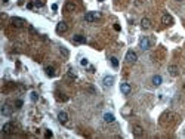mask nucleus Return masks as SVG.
Instances as JSON below:
<instances>
[{
    "instance_id": "6e6552de",
    "label": "nucleus",
    "mask_w": 185,
    "mask_h": 139,
    "mask_svg": "<svg viewBox=\"0 0 185 139\" xmlns=\"http://www.w3.org/2000/svg\"><path fill=\"white\" fill-rule=\"evenodd\" d=\"M58 120H59V123L67 124V121H68V114H67L65 111H59V114H58Z\"/></svg>"
},
{
    "instance_id": "9d476101",
    "label": "nucleus",
    "mask_w": 185,
    "mask_h": 139,
    "mask_svg": "<svg viewBox=\"0 0 185 139\" xmlns=\"http://www.w3.org/2000/svg\"><path fill=\"white\" fill-rule=\"evenodd\" d=\"M2 132L6 133V135L12 133V132H13V124H12V123H5L3 127H2Z\"/></svg>"
},
{
    "instance_id": "a211bd4d",
    "label": "nucleus",
    "mask_w": 185,
    "mask_h": 139,
    "mask_svg": "<svg viewBox=\"0 0 185 139\" xmlns=\"http://www.w3.org/2000/svg\"><path fill=\"white\" fill-rule=\"evenodd\" d=\"M45 71H46V74H48L49 77H54V76H55V68H54V67H46Z\"/></svg>"
},
{
    "instance_id": "4be33fe9",
    "label": "nucleus",
    "mask_w": 185,
    "mask_h": 139,
    "mask_svg": "<svg viewBox=\"0 0 185 139\" xmlns=\"http://www.w3.org/2000/svg\"><path fill=\"white\" fill-rule=\"evenodd\" d=\"M80 65H83V67H87V65H89V61H87L86 58L80 59Z\"/></svg>"
},
{
    "instance_id": "423d86ee",
    "label": "nucleus",
    "mask_w": 185,
    "mask_h": 139,
    "mask_svg": "<svg viewBox=\"0 0 185 139\" xmlns=\"http://www.w3.org/2000/svg\"><path fill=\"white\" fill-rule=\"evenodd\" d=\"M55 30H56V33H59V34H61V33H65V31L68 30V25H67V22L61 21L59 24H56V28H55Z\"/></svg>"
},
{
    "instance_id": "a878e982",
    "label": "nucleus",
    "mask_w": 185,
    "mask_h": 139,
    "mask_svg": "<svg viewBox=\"0 0 185 139\" xmlns=\"http://www.w3.org/2000/svg\"><path fill=\"white\" fill-rule=\"evenodd\" d=\"M52 9L56 11V9H58V5H55V3H54V5H52Z\"/></svg>"
},
{
    "instance_id": "f8f14e48",
    "label": "nucleus",
    "mask_w": 185,
    "mask_h": 139,
    "mask_svg": "<svg viewBox=\"0 0 185 139\" xmlns=\"http://www.w3.org/2000/svg\"><path fill=\"white\" fill-rule=\"evenodd\" d=\"M113 83H114V77L113 76H105L104 77V86H105V88L113 86Z\"/></svg>"
},
{
    "instance_id": "9b49d317",
    "label": "nucleus",
    "mask_w": 185,
    "mask_h": 139,
    "mask_svg": "<svg viewBox=\"0 0 185 139\" xmlns=\"http://www.w3.org/2000/svg\"><path fill=\"white\" fill-rule=\"evenodd\" d=\"M172 22H173V18H172L169 13H164V15L162 16V24H164V25H172Z\"/></svg>"
},
{
    "instance_id": "6ab92c4d",
    "label": "nucleus",
    "mask_w": 185,
    "mask_h": 139,
    "mask_svg": "<svg viewBox=\"0 0 185 139\" xmlns=\"http://www.w3.org/2000/svg\"><path fill=\"white\" fill-rule=\"evenodd\" d=\"M110 61H111V65H113L114 68H117V67H119V59H117L116 56H113V58H110Z\"/></svg>"
},
{
    "instance_id": "4468645a",
    "label": "nucleus",
    "mask_w": 185,
    "mask_h": 139,
    "mask_svg": "<svg viewBox=\"0 0 185 139\" xmlns=\"http://www.w3.org/2000/svg\"><path fill=\"white\" fill-rule=\"evenodd\" d=\"M64 11L65 12H74L76 11V5L73 2H67L65 6H64Z\"/></svg>"
},
{
    "instance_id": "2eb2a0df",
    "label": "nucleus",
    "mask_w": 185,
    "mask_h": 139,
    "mask_svg": "<svg viewBox=\"0 0 185 139\" xmlns=\"http://www.w3.org/2000/svg\"><path fill=\"white\" fill-rule=\"evenodd\" d=\"M114 120H116V117H114L111 112H105L104 114V121L105 123H114Z\"/></svg>"
},
{
    "instance_id": "bb28decb",
    "label": "nucleus",
    "mask_w": 185,
    "mask_h": 139,
    "mask_svg": "<svg viewBox=\"0 0 185 139\" xmlns=\"http://www.w3.org/2000/svg\"><path fill=\"white\" fill-rule=\"evenodd\" d=\"M114 28H116L117 31H120V25H119V24H116V25H114Z\"/></svg>"
},
{
    "instance_id": "c756f323",
    "label": "nucleus",
    "mask_w": 185,
    "mask_h": 139,
    "mask_svg": "<svg viewBox=\"0 0 185 139\" xmlns=\"http://www.w3.org/2000/svg\"><path fill=\"white\" fill-rule=\"evenodd\" d=\"M176 2H184V0H176Z\"/></svg>"
},
{
    "instance_id": "7c9ffc66",
    "label": "nucleus",
    "mask_w": 185,
    "mask_h": 139,
    "mask_svg": "<svg viewBox=\"0 0 185 139\" xmlns=\"http://www.w3.org/2000/svg\"><path fill=\"white\" fill-rule=\"evenodd\" d=\"M99 2H102V0H99Z\"/></svg>"
},
{
    "instance_id": "f03ea898",
    "label": "nucleus",
    "mask_w": 185,
    "mask_h": 139,
    "mask_svg": "<svg viewBox=\"0 0 185 139\" xmlns=\"http://www.w3.org/2000/svg\"><path fill=\"white\" fill-rule=\"evenodd\" d=\"M11 24L15 25V27H18V28H21V27H25V25H27V21L22 19V18H18V16H12Z\"/></svg>"
},
{
    "instance_id": "aec40b11",
    "label": "nucleus",
    "mask_w": 185,
    "mask_h": 139,
    "mask_svg": "<svg viewBox=\"0 0 185 139\" xmlns=\"http://www.w3.org/2000/svg\"><path fill=\"white\" fill-rule=\"evenodd\" d=\"M2 114H3V116H9V114H11V111H9V108H7V105H5V107L2 108Z\"/></svg>"
},
{
    "instance_id": "412c9836",
    "label": "nucleus",
    "mask_w": 185,
    "mask_h": 139,
    "mask_svg": "<svg viewBox=\"0 0 185 139\" xmlns=\"http://www.w3.org/2000/svg\"><path fill=\"white\" fill-rule=\"evenodd\" d=\"M59 52L64 55V58H68V50H67L65 47H59Z\"/></svg>"
},
{
    "instance_id": "cd10ccee",
    "label": "nucleus",
    "mask_w": 185,
    "mask_h": 139,
    "mask_svg": "<svg viewBox=\"0 0 185 139\" xmlns=\"http://www.w3.org/2000/svg\"><path fill=\"white\" fill-rule=\"evenodd\" d=\"M89 71H90V73H95V68H93V67H92V65H90V67H89Z\"/></svg>"
},
{
    "instance_id": "39448f33",
    "label": "nucleus",
    "mask_w": 185,
    "mask_h": 139,
    "mask_svg": "<svg viewBox=\"0 0 185 139\" xmlns=\"http://www.w3.org/2000/svg\"><path fill=\"white\" fill-rule=\"evenodd\" d=\"M132 132H133V135H135L136 138H141V136L144 135V129L141 127L139 124H135L133 127H132Z\"/></svg>"
},
{
    "instance_id": "dca6fc26",
    "label": "nucleus",
    "mask_w": 185,
    "mask_h": 139,
    "mask_svg": "<svg viewBox=\"0 0 185 139\" xmlns=\"http://www.w3.org/2000/svg\"><path fill=\"white\" fill-rule=\"evenodd\" d=\"M73 40H74V43H86V37L82 36V34H76Z\"/></svg>"
},
{
    "instance_id": "7ed1b4c3",
    "label": "nucleus",
    "mask_w": 185,
    "mask_h": 139,
    "mask_svg": "<svg viewBox=\"0 0 185 139\" xmlns=\"http://www.w3.org/2000/svg\"><path fill=\"white\" fill-rule=\"evenodd\" d=\"M126 61H127L129 64H135L136 61H138L136 52H133V50H127V53H126Z\"/></svg>"
},
{
    "instance_id": "f257e3e1",
    "label": "nucleus",
    "mask_w": 185,
    "mask_h": 139,
    "mask_svg": "<svg viewBox=\"0 0 185 139\" xmlns=\"http://www.w3.org/2000/svg\"><path fill=\"white\" fill-rule=\"evenodd\" d=\"M98 18H101L99 12H86V15H84V21L86 22H95Z\"/></svg>"
},
{
    "instance_id": "5701e85b",
    "label": "nucleus",
    "mask_w": 185,
    "mask_h": 139,
    "mask_svg": "<svg viewBox=\"0 0 185 139\" xmlns=\"http://www.w3.org/2000/svg\"><path fill=\"white\" fill-rule=\"evenodd\" d=\"M37 99H39V96H37V93H36V92H33V93H31V101H33V102H36Z\"/></svg>"
},
{
    "instance_id": "0eeeda50",
    "label": "nucleus",
    "mask_w": 185,
    "mask_h": 139,
    "mask_svg": "<svg viewBox=\"0 0 185 139\" xmlns=\"http://www.w3.org/2000/svg\"><path fill=\"white\" fill-rule=\"evenodd\" d=\"M120 90H121L123 95H129V93L132 92V88H130L129 83H121V84H120Z\"/></svg>"
},
{
    "instance_id": "b1692460",
    "label": "nucleus",
    "mask_w": 185,
    "mask_h": 139,
    "mask_svg": "<svg viewBox=\"0 0 185 139\" xmlns=\"http://www.w3.org/2000/svg\"><path fill=\"white\" fill-rule=\"evenodd\" d=\"M52 136H54V135H52V132H50V130H48V132H46V138H52Z\"/></svg>"
},
{
    "instance_id": "393cba45",
    "label": "nucleus",
    "mask_w": 185,
    "mask_h": 139,
    "mask_svg": "<svg viewBox=\"0 0 185 139\" xmlns=\"http://www.w3.org/2000/svg\"><path fill=\"white\" fill-rule=\"evenodd\" d=\"M21 105H22V102L21 101H16V108H21Z\"/></svg>"
},
{
    "instance_id": "1a4fd4ad",
    "label": "nucleus",
    "mask_w": 185,
    "mask_h": 139,
    "mask_svg": "<svg viewBox=\"0 0 185 139\" xmlns=\"http://www.w3.org/2000/svg\"><path fill=\"white\" fill-rule=\"evenodd\" d=\"M167 71H169V74H170L172 77H178V76H179V68L176 67V65H169Z\"/></svg>"
},
{
    "instance_id": "20e7f679",
    "label": "nucleus",
    "mask_w": 185,
    "mask_h": 139,
    "mask_svg": "<svg viewBox=\"0 0 185 139\" xmlns=\"http://www.w3.org/2000/svg\"><path fill=\"white\" fill-rule=\"evenodd\" d=\"M139 47L142 50H148L149 49V39L148 37H141L139 40Z\"/></svg>"
},
{
    "instance_id": "ddd939ff",
    "label": "nucleus",
    "mask_w": 185,
    "mask_h": 139,
    "mask_svg": "<svg viewBox=\"0 0 185 139\" xmlns=\"http://www.w3.org/2000/svg\"><path fill=\"white\" fill-rule=\"evenodd\" d=\"M141 27H142L144 30H149L151 28V21H149L148 18H142L141 19Z\"/></svg>"
},
{
    "instance_id": "c85d7f7f",
    "label": "nucleus",
    "mask_w": 185,
    "mask_h": 139,
    "mask_svg": "<svg viewBox=\"0 0 185 139\" xmlns=\"http://www.w3.org/2000/svg\"><path fill=\"white\" fill-rule=\"evenodd\" d=\"M2 2H3V3H5V5H6V3H7V2H9V0H2Z\"/></svg>"
},
{
    "instance_id": "f3484780",
    "label": "nucleus",
    "mask_w": 185,
    "mask_h": 139,
    "mask_svg": "<svg viewBox=\"0 0 185 139\" xmlns=\"http://www.w3.org/2000/svg\"><path fill=\"white\" fill-rule=\"evenodd\" d=\"M151 82H153L154 86H160L162 82H163V79H162L160 76H153V80H151Z\"/></svg>"
}]
</instances>
